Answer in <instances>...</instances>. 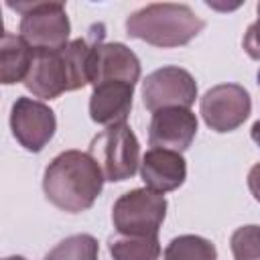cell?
<instances>
[{
  "mask_svg": "<svg viewBox=\"0 0 260 260\" xmlns=\"http://www.w3.org/2000/svg\"><path fill=\"white\" fill-rule=\"evenodd\" d=\"M140 177L144 185L156 193L175 191L187 179V162L181 152L150 148L140 160Z\"/></svg>",
  "mask_w": 260,
  "mask_h": 260,
  "instance_id": "obj_12",
  "label": "cell"
},
{
  "mask_svg": "<svg viewBox=\"0 0 260 260\" xmlns=\"http://www.w3.org/2000/svg\"><path fill=\"white\" fill-rule=\"evenodd\" d=\"M167 215V199L148 187L132 189L118 197L112 221L120 236H156Z\"/></svg>",
  "mask_w": 260,
  "mask_h": 260,
  "instance_id": "obj_6",
  "label": "cell"
},
{
  "mask_svg": "<svg viewBox=\"0 0 260 260\" xmlns=\"http://www.w3.org/2000/svg\"><path fill=\"white\" fill-rule=\"evenodd\" d=\"M98 41L91 43L87 39H75L63 49L35 51L24 87L41 100H55L65 91L85 87L89 83V55Z\"/></svg>",
  "mask_w": 260,
  "mask_h": 260,
  "instance_id": "obj_2",
  "label": "cell"
},
{
  "mask_svg": "<svg viewBox=\"0 0 260 260\" xmlns=\"http://www.w3.org/2000/svg\"><path fill=\"white\" fill-rule=\"evenodd\" d=\"M10 128L16 142L28 152H41L57 130L55 112L32 98H16L10 110Z\"/></svg>",
  "mask_w": 260,
  "mask_h": 260,
  "instance_id": "obj_9",
  "label": "cell"
},
{
  "mask_svg": "<svg viewBox=\"0 0 260 260\" xmlns=\"http://www.w3.org/2000/svg\"><path fill=\"white\" fill-rule=\"evenodd\" d=\"M197 134V116L189 108H167L152 114L148 142L152 148L183 152Z\"/></svg>",
  "mask_w": 260,
  "mask_h": 260,
  "instance_id": "obj_11",
  "label": "cell"
},
{
  "mask_svg": "<svg viewBox=\"0 0 260 260\" xmlns=\"http://www.w3.org/2000/svg\"><path fill=\"white\" fill-rule=\"evenodd\" d=\"M242 45H244V51L248 53L250 59L260 61V12H258V20L248 26Z\"/></svg>",
  "mask_w": 260,
  "mask_h": 260,
  "instance_id": "obj_19",
  "label": "cell"
},
{
  "mask_svg": "<svg viewBox=\"0 0 260 260\" xmlns=\"http://www.w3.org/2000/svg\"><path fill=\"white\" fill-rule=\"evenodd\" d=\"M199 112L203 122L213 132H232L248 120L252 112V100L242 85L219 83L203 93Z\"/></svg>",
  "mask_w": 260,
  "mask_h": 260,
  "instance_id": "obj_8",
  "label": "cell"
},
{
  "mask_svg": "<svg viewBox=\"0 0 260 260\" xmlns=\"http://www.w3.org/2000/svg\"><path fill=\"white\" fill-rule=\"evenodd\" d=\"M250 136H252V140L260 146V120H256V122L252 124V128H250Z\"/></svg>",
  "mask_w": 260,
  "mask_h": 260,
  "instance_id": "obj_21",
  "label": "cell"
},
{
  "mask_svg": "<svg viewBox=\"0 0 260 260\" xmlns=\"http://www.w3.org/2000/svg\"><path fill=\"white\" fill-rule=\"evenodd\" d=\"M205 22L187 4L154 2L134 10L126 18V35L152 47L173 49L191 43Z\"/></svg>",
  "mask_w": 260,
  "mask_h": 260,
  "instance_id": "obj_3",
  "label": "cell"
},
{
  "mask_svg": "<svg viewBox=\"0 0 260 260\" xmlns=\"http://www.w3.org/2000/svg\"><path fill=\"white\" fill-rule=\"evenodd\" d=\"M20 12V37L35 51L63 49L69 43V16L61 2H8Z\"/></svg>",
  "mask_w": 260,
  "mask_h": 260,
  "instance_id": "obj_4",
  "label": "cell"
},
{
  "mask_svg": "<svg viewBox=\"0 0 260 260\" xmlns=\"http://www.w3.org/2000/svg\"><path fill=\"white\" fill-rule=\"evenodd\" d=\"M114 260H158L160 244L156 236H120L108 244Z\"/></svg>",
  "mask_w": 260,
  "mask_h": 260,
  "instance_id": "obj_15",
  "label": "cell"
},
{
  "mask_svg": "<svg viewBox=\"0 0 260 260\" xmlns=\"http://www.w3.org/2000/svg\"><path fill=\"white\" fill-rule=\"evenodd\" d=\"M248 189L256 201H260V162H256L248 173Z\"/></svg>",
  "mask_w": 260,
  "mask_h": 260,
  "instance_id": "obj_20",
  "label": "cell"
},
{
  "mask_svg": "<svg viewBox=\"0 0 260 260\" xmlns=\"http://www.w3.org/2000/svg\"><path fill=\"white\" fill-rule=\"evenodd\" d=\"M35 49L20 37L12 32H2L0 45V77L4 85H12L26 79L32 65Z\"/></svg>",
  "mask_w": 260,
  "mask_h": 260,
  "instance_id": "obj_14",
  "label": "cell"
},
{
  "mask_svg": "<svg viewBox=\"0 0 260 260\" xmlns=\"http://www.w3.org/2000/svg\"><path fill=\"white\" fill-rule=\"evenodd\" d=\"M4 260H26L24 256H6Z\"/></svg>",
  "mask_w": 260,
  "mask_h": 260,
  "instance_id": "obj_22",
  "label": "cell"
},
{
  "mask_svg": "<svg viewBox=\"0 0 260 260\" xmlns=\"http://www.w3.org/2000/svg\"><path fill=\"white\" fill-rule=\"evenodd\" d=\"M134 85L126 81H104L93 85L89 98V116L95 124L102 126H120L126 124V118L132 110Z\"/></svg>",
  "mask_w": 260,
  "mask_h": 260,
  "instance_id": "obj_13",
  "label": "cell"
},
{
  "mask_svg": "<svg viewBox=\"0 0 260 260\" xmlns=\"http://www.w3.org/2000/svg\"><path fill=\"white\" fill-rule=\"evenodd\" d=\"M100 165L106 181L132 179L140 165V142L128 124L110 126L89 142L87 150Z\"/></svg>",
  "mask_w": 260,
  "mask_h": 260,
  "instance_id": "obj_5",
  "label": "cell"
},
{
  "mask_svg": "<svg viewBox=\"0 0 260 260\" xmlns=\"http://www.w3.org/2000/svg\"><path fill=\"white\" fill-rule=\"evenodd\" d=\"M197 98L195 77L177 65H167L142 81V104L152 114L167 108H191Z\"/></svg>",
  "mask_w": 260,
  "mask_h": 260,
  "instance_id": "obj_7",
  "label": "cell"
},
{
  "mask_svg": "<svg viewBox=\"0 0 260 260\" xmlns=\"http://www.w3.org/2000/svg\"><path fill=\"white\" fill-rule=\"evenodd\" d=\"M234 260H260V225H242L232 234Z\"/></svg>",
  "mask_w": 260,
  "mask_h": 260,
  "instance_id": "obj_18",
  "label": "cell"
},
{
  "mask_svg": "<svg viewBox=\"0 0 260 260\" xmlns=\"http://www.w3.org/2000/svg\"><path fill=\"white\" fill-rule=\"evenodd\" d=\"M100 246L98 240L89 234H75L61 240L45 260H98Z\"/></svg>",
  "mask_w": 260,
  "mask_h": 260,
  "instance_id": "obj_17",
  "label": "cell"
},
{
  "mask_svg": "<svg viewBox=\"0 0 260 260\" xmlns=\"http://www.w3.org/2000/svg\"><path fill=\"white\" fill-rule=\"evenodd\" d=\"M162 260H217V250L209 240L185 234L169 242Z\"/></svg>",
  "mask_w": 260,
  "mask_h": 260,
  "instance_id": "obj_16",
  "label": "cell"
},
{
  "mask_svg": "<svg viewBox=\"0 0 260 260\" xmlns=\"http://www.w3.org/2000/svg\"><path fill=\"white\" fill-rule=\"evenodd\" d=\"M87 75L91 85H100L104 81H126L136 85L140 79V59L124 43L98 41L89 55Z\"/></svg>",
  "mask_w": 260,
  "mask_h": 260,
  "instance_id": "obj_10",
  "label": "cell"
},
{
  "mask_svg": "<svg viewBox=\"0 0 260 260\" xmlns=\"http://www.w3.org/2000/svg\"><path fill=\"white\" fill-rule=\"evenodd\" d=\"M104 181V173L89 152L65 150L45 169L43 191L57 209L81 213L100 197Z\"/></svg>",
  "mask_w": 260,
  "mask_h": 260,
  "instance_id": "obj_1",
  "label": "cell"
}]
</instances>
